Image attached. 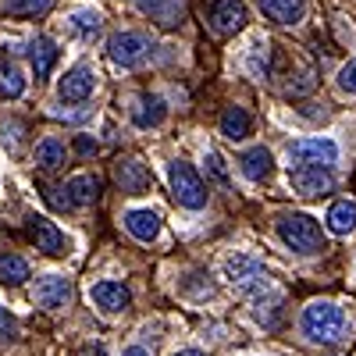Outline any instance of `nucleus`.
<instances>
[{
	"label": "nucleus",
	"instance_id": "f257e3e1",
	"mask_svg": "<svg viewBox=\"0 0 356 356\" xmlns=\"http://www.w3.org/2000/svg\"><path fill=\"white\" fill-rule=\"evenodd\" d=\"M300 328L317 346H339L346 339V332H349V317L342 314V307H335L328 300H317V303H310L303 310Z\"/></svg>",
	"mask_w": 356,
	"mask_h": 356
},
{
	"label": "nucleus",
	"instance_id": "f03ea898",
	"mask_svg": "<svg viewBox=\"0 0 356 356\" xmlns=\"http://www.w3.org/2000/svg\"><path fill=\"white\" fill-rule=\"evenodd\" d=\"M278 239H282L292 253H300V257H310V253H321V250H324V232H321V225H317L310 214H300V211L278 218Z\"/></svg>",
	"mask_w": 356,
	"mask_h": 356
},
{
	"label": "nucleus",
	"instance_id": "7ed1b4c3",
	"mask_svg": "<svg viewBox=\"0 0 356 356\" xmlns=\"http://www.w3.org/2000/svg\"><path fill=\"white\" fill-rule=\"evenodd\" d=\"M225 275H228V282L239 289L243 296H260V292L271 289L267 267H264L257 257H250V253H235V257H228V260H225Z\"/></svg>",
	"mask_w": 356,
	"mask_h": 356
},
{
	"label": "nucleus",
	"instance_id": "20e7f679",
	"mask_svg": "<svg viewBox=\"0 0 356 356\" xmlns=\"http://www.w3.org/2000/svg\"><path fill=\"white\" fill-rule=\"evenodd\" d=\"M168 178H171L175 200L182 203V207H189V211H203V207H207V186H203V178L196 175L193 164L171 161V164H168Z\"/></svg>",
	"mask_w": 356,
	"mask_h": 356
},
{
	"label": "nucleus",
	"instance_id": "39448f33",
	"mask_svg": "<svg viewBox=\"0 0 356 356\" xmlns=\"http://www.w3.org/2000/svg\"><path fill=\"white\" fill-rule=\"evenodd\" d=\"M289 182H292L296 193L307 196V200L328 196L335 189L332 168H321V164H296V168H289Z\"/></svg>",
	"mask_w": 356,
	"mask_h": 356
},
{
	"label": "nucleus",
	"instance_id": "423d86ee",
	"mask_svg": "<svg viewBox=\"0 0 356 356\" xmlns=\"http://www.w3.org/2000/svg\"><path fill=\"white\" fill-rule=\"evenodd\" d=\"M289 161L332 168V164H339V146L332 139H324V136H307V139H296L289 146Z\"/></svg>",
	"mask_w": 356,
	"mask_h": 356
},
{
	"label": "nucleus",
	"instance_id": "0eeeda50",
	"mask_svg": "<svg viewBox=\"0 0 356 356\" xmlns=\"http://www.w3.org/2000/svg\"><path fill=\"white\" fill-rule=\"evenodd\" d=\"M150 54V43H146L139 33H114L107 43V57L118 68H139Z\"/></svg>",
	"mask_w": 356,
	"mask_h": 356
},
{
	"label": "nucleus",
	"instance_id": "6e6552de",
	"mask_svg": "<svg viewBox=\"0 0 356 356\" xmlns=\"http://www.w3.org/2000/svg\"><path fill=\"white\" fill-rule=\"evenodd\" d=\"M93 89H97V72L89 65H75V68L65 72L61 82H57V97L65 104H86L93 97Z\"/></svg>",
	"mask_w": 356,
	"mask_h": 356
},
{
	"label": "nucleus",
	"instance_id": "1a4fd4ad",
	"mask_svg": "<svg viewBox=\"0 0 356 356\" xmlns=\"http://www.w3.org/2000/svg\"><path fill=\"white\" fill-rule=\"evenodd\" d=\"M29 239L36 243V250H43L47 257H61L68 239H65V232L57 228L54 221H47L43 214H33L29 218Z\"/></svg>",
	"mask_w": 356,
	"mask_h": 356
},
{
	"label": "nucleus",
	"instance_id": "9d476101",
	"mask_svg": "<svg viewBox=\"0 0 356 356\" xmlns=\"http://www.w3.org/2000/svg\"><path fill=\"white\" fill-rule=\"evenodd\" d=\"M246 4L243 0H214L211 8V29L218 36H235L239 29L246 25Z\"/></svg>",
	"mask_w": 356,
	"mask_h": 356
},
{
	"label": "nucleus",
	"instance_id": "9b49d317",
	"mask_svg": "<svg viewBox=\"0 0 356 356\" xmlns=\"http://www.w3.org/2000/svg\"><path fill=\"white\" fill-rule=\"evenodd\" d=\"M89 300L97 303L100 314H125L129 303H132V292L122 285V282H97L93 289H89Z\"/></svg>",
	"mask_w": 356,
	"mask_h": 356
},
{
	"label": "nucleus",
	"instance_id": "f8f14e48",
	"mask_svg": "<svg viewBox=\"0 0 356 356\" xmlns=\"http://www.w3.org/2000/svg\"><path fill=\"white\" fill-rule=\"evenodd\" d=\"M72 300V282L65 275H43L36 282V303L43 310H61Z\"/></svg>",
	"mask_w": 356,
	"mask_h": 356
},
{
	"label": "nucleus",
	"instance_id": "ddd939ff",
	"mask_svg": "<svg viewBox=\"0 0 356 356\" xmlns=\"http://www.w3.org/2000/svg\"><path fill=\"white\" fill-rule=\"evenodd\" d=\"M61 193H65L61 207H89V203H97V196H100V182L93 175H75V178L65 182Z\"/></svg>",
	"mask_w": 356,
	"mask_h": 356
},
{
	"label": "nucleus",
	"instance_id": "4468645a",
	"mask_svg": "<svg viewBox=\"0 0 356 356\" xmlns=\"http://www.w3.org/2000/svg\"><path fill=\"white\" fill-rule=\"evenodd\" d=\"M118 186H122V193H129V196H139V193H146L154 186V178L139 161H122L118 164Z\"/></svg>",
	"mask_w": 356,
	"mask_h": 356
},
{
	"label": "nucleus",
	"instance_id": "2eb2a0df",
	"mask_svg": "<svg viewBox=\"0 0 356 356\" xmlns=\"http://www.w3.org/2000/svg\"><path fill=\"white\" fill-rule=\"evenodd\" d=\"M125 228H129L132 239L154 243L157 235H161V218H157L154 211H129V214H125Z\"/></svg>",
	"mask_w": 356,
	"mask_h": 356
},
{
	"label": "nucleus",
	"instance_id": "dca6fc26",
	"mask_svg": "<svg viewBox=\"0 0 356 356\" xmlns=\"http://www.w3.org/2000/svg\"><path fill=\"white\" fill-rule=\"evenodd\" d=\"M239 168H243V175L250 178V182H264V178L271 175V168H275V157H271L267 146H253V150H246L239 157Z\"/></svg>",
	"mask_w": 356,
	"mask_h": 356
},
{
	"label": "nucleus",
	"instance_id": "f3484780",
	"mask_svg": "<svg viewBox=\"0 0 356 356\" xmlns=\"http://www.w3.org/2000/svg\"><path fill=\"white\" fill-rule=\"evenodd\" d=\"M303 8H307V0H260V11L278 22V25H292V22H300L303 18Z\"/></svg>",
	"mask_w": 356,
	"mask_h": 356
},
{
	"label": "nucleus",
	"instance_id": "a211bd4d",
	"mask_svg": "<svg viewBox=\"0 0 356 356\" xmlns=\"http://www.w3.org/2000/svg\"><path fill=\"white\" fill-rule=\"evenodd\" d=\"M136 4L143 8V15H150L154 22L161 25H178V18H182V0H136Z\"/></svg>",
	"mask_w": 356,
	"mask_h": 356
},
{
	"label": "nucleus",
	"instance_id": "6ab92c4d",
	"mask_svg": "<svg viewBox=\"0 0 356 356\" xmlns=\"http://www.w3.org/2000/svg\"><path fill=\"white\" fill-rule=\"evenodd\" d=\"M29 61H33L36 79H47V75L54 72V65H57V47H54V40L40 36L33 47H29Z\"/></svg>",
	"mask_w": 356,
	"mask_h": 356
},
{
	"label": "nucleus",
	"instance_id": "aec40b11",
	"mask_svg": "<svg viewBox=\"0 0 356 356\" xmlns=\"http://www.w3.org/2000/svg\"><path fill=\"white\" fill-rule=\"evenodd\" d=\"M250 132H253V122H250V114H246L243 107H228V111L221 114V136H225V139L239 143V139H246Z\"/></svg>",
	"mask_w": 356,
	"mask_h": 356
},
{
	"label": "nucleus",
	"instance_id": "412c9836",
	"mask_svg": "<svg viewBox=\"0 0 356 356\" xmlns=\"http://www.w3.org/2000/svg\"><path fill=\"white\" fill-rule=\"evenodd\" d=\"M328 228L335 232V235H349L353 228H356V203L353 200H339V203H332L328 207Z\"/></svg>",
	"mask_w": 356,
	"mask_h": 356
},
{
	"label": "nucleus",
	"instance_id": "4be33fe9",
	"mask_svg": "<svg viewBox=\"0 0 356 356\" xmlns=\"http://www.w3.org/2000/svg\"><path fill=\"white\" fill-rule=\"evenodd\" d=\"M164 114H168V107H164L161 97H143L139 100V111H136V125L139 129H157L164 122Z\"/></svg>",
	"mask_w": 356,
	"mask_h": 356
},
{
	"label": "nucleus",
	"instance_id": "5701e85b",
	"mask_svg": "<svg viewBox=\"0 0 356 356\" xmlns=\"http://www.w3.org/2000/svg\"><path fill=\"white\" fill-rule=\"evenodd\" d=\"M36 164L43 168V171H54V168H61L65 164V143L61 139H43L40 146H36Z\"/></svg>",
	"mask_w": 356,
	"mask_h": 356
},
{
	"label": "nucleus",
	"instance_id": "b1692460",
	"mask_svg": "<svg viewBox=\"0 0 356 356\" xmlns=\"http://www.w3.org/2000/svg\"><path fill=\"white\" fill-rule=\"evenodd\" d=\"M29 278V264L15 253H4L0 257V285H22Z\"/></svg>",
	"mask_w": 356,
	"mask_h": 356
},
{
	"label": "nucleus",
	"instance_id": "393cba45",
	"mask_svg": "<svg viewBox=\"0 0 356 356\" xmlns=\"http://www.w3.org/2000/svg\"><path fill=\"white\" fill-rule=\"evenodd\" d=\"M246 68H250V75H257V79H267V75H271V50H267V43H257V47L250 50Z\"/></svg>",
	"mask_w": 356,
	"mask_h": 356
},
{
	"label": "nucleus",
	"instance_id": "a878e982",
	"mask_svg": "<svg viewBox=\"0 0 356 356\" xmlns=\"http://www.w3.org/2000/svg\"><path fill=\"white\" fill-rule=\"evenodd\" d=\"M22 89H25V79L22 72L8 61V65H0V93L4 97H22Z\"/></svg>",
	"mask_w": 356,
	"mask_h": 356
},
{
	"label": "nucleus",
	"instance_id": "bb28decb",
	"mask_svg": "<svg viewBox=\"0 0 356 356\" xmlns=\"http://www.w3.org/2000/svg\"><path fill=\"white\" fill-rule=\"evenodd\" d=\"M47 11H50V0H8V15H18V18H36Z\"/></svg>",
	"mask_w": 356,
	"mask_h": 356
},
{
	"label": "nucleus",
	"instance_id": "cd10ccee",
	"mask_svg": "<svg viewBox=\"0 0 356 356\" xmlns=\"http://www.w3.org/2000/svg\"><path fill=\"white\" fill-rule=\"evenodd\" d=\"M72 25H75L79 36L89 40V36L100 33V15H97V11H75V15H72Z\"/></svg>",
	"mask_w": 356,
	"mask_h": 356
},
{
	"label": "nucleus",
	"instance_id": "c85d7f7f",
	"mask_svg": "<svg viewBox=\"0 0 356 356\" xmlns=\"http://www.w3.org/2000/svg\"><path fill=\"white\" fill-rule=\"evenodd\" d=\"M339 86H342V93H353L356 97V57L339 72Z\"/></svg>",
	"mask_w": 356,
	"mask_h": 356
},
{
	"label": "nucleus",
	"instance_id": "c756f323",
	"mask_svg": "<svg viewBox=\"0 0 356 356\" xmlns=\"http://www.w3.org/2000/svg\"><path fill=\"white\" fill-rule=\"evenodd\" d=\"M207 168H211V175L218 178V182H228V171H225V161L211 150V154H207Z\"/></svg>",
	"mask_w": 356,
	"mask_h": 356
},
{
	"label": "nucleus",
	"instance_id": "7c9ffc66",
	"mask_svg": "<svg viewBox=\"0 0 356 356\" xmlns=\"http://www.w3.org/2000/svg\"><path fill=\"white\" fill-rule=\"evenodd\" d=\"M75 154H79V157L97 154V139H93V136H75Z\"/></svg>",
	"mask_w": 356,
	"mask_h": 356
},
{
	"label": "nucleus",
	"instance_id": "2f4dec72",
	"mask_svg": "<svg viewBox=\"0 0 356 356\" xmlns=\"http://www.w3.org/2000/svg\"><path fill=\"white\" fill-rule=\"evenodd\" d=\"M4 339H15V317L0 307V342H4Z\"/></svg>",
	"mask_w": 356,
	"mask_h": 356
},
{
	"label": "nucleus",
	"instance_id": "473e14b6",
	"mask_svg": "<svg viewBox=\"0 0 356 356\" xmlns=\"http://www.w3.org/2000/svg\"><path fill=\"white\" fill-rule=\"evenodd\" d=\"M122 356H150V353H146V349H143V346H129V349H125V353H122Z\"/></svg>",
	"mask_w": 356,
	"mask_h": 356
},
{
	"label": "nucleus",
	"instance_id": "72a5a7b5",
	"mask_svg": "<svg viewBox=\"0 0 356 356\" xmlns=\"http://www.w3.org/2000/svg\"><path fill=\"white\" fill-rule=\"evenodd\" d=\"M86 356H107V353H104V346H97V349H86Z\"/></svg>",
	"mask_w": 356,
	"mask_h": 356
},
{
	"label": "nucleus",
	"instance_id": "f704fd0d",
	"mask_svg": "<svg viewBox=\"0 0 356 356\" xmlns=\"http://www.w3.org/2000/svg\"><path fill=\"white\" fill-rule=\"evenodd\" d=\"M175 356H203L200 349H182V353H175Z\"/></svg>",
	"mask_w": 356,
	"mask_h": 356
}]
</instances>
